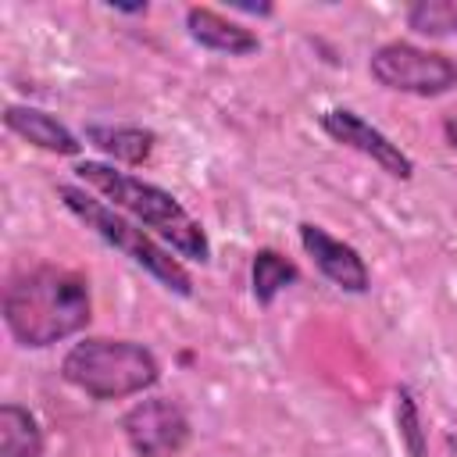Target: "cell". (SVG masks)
<instances>
[{
	"instance_id": "obj_1",
	"label": "cell",
	"mask_w": 457,
	"mask_h": 457,
	"mask_svg": "<svg viewBox=\"0 0 457 457\" xmlns=\"http://www.w3.org/2000/svg\"><path fill=\"white\" fill-rule=\"evenodd\" d=\"M89 318V282L71 268L39 264L11 278L4 293V321L11 336L29 350H43L82 332Z\"/></svg>"
},
{
	"instance_id": "obj_2",
	"label": "cell",
	"mask_w": 457,
	"mask_h": 457,
	"mask_svg": "<svg viewBox=\"0 0 457 457\" xmlns=\"http://www.w3.org/2000/svg\"><path fill=\"white\" fill-rule=\"evenodd\" d=\"M75 175L86 189L111 200V207L125 211L129 218H136L139 225L157 232L164 243H171V250L179 257H189V261H200V264L211 261V239H207L204 225L168 189H161L154 182H143L129 171H118L114 164H100V161L75 164Z\"/></svg>"
},
{
	"instance_id": "obj_3",
	"label": "cell",
	"mask_w": 457,
	"mask_h": 457,
	"mask_svg": "<svg viewBox=\"0 0 457 457\" xmlns=\"http://www.w3.org/2000/svg\"><path fill=\"white\" fill-rule=\"evenodd\" d=\"M61 375L68 386H75L93 400H121L157 386L161 364L143 343L93 336L64 353Z\"/></svg>"
},
{
	"instance_id": "obj_4",
	"label": "cell",
	"mask_w": 457,
	"mask_h": 457,
	"mask_svg": "<svg viewBox=\"0 0 457 457\" xmlns=\"http://www.w3.org/2000/svg\"><path fill=\"white\" fill-rule=\"evenodd\" d=\"M57 196L64 200V207L86 225L93 228L107 246H114L118 253H125L132 264H139L146 275H154L164 289L189 296L193 293V275L182 268L179 257H171V250H164L139 221H129L125 214H118V207L96 200L93 193H86L82 186H57Z\"/></svg>"
},
{
	"instance_id": "obj_5",
	"label": "cell",
	"mask_w": 457,
	"mask_h": 457,
	"mask_svg": "<svg viewBox=\"0 0 457 457\" xmlns=\"http://www.w3.org/2000/svg\"><path fill=\"white\" fill-rule=\"evenodd\" d=\"M368 71L378 86L393 93H411V96H443L457 86V64L446 54L400 43V39L382 43L368 61Z\"/></svg>"
},
{
	"instance_id": "obj_6",
	"label": "cell",
	"mask_w": 457,
	"mask_h": 457,
	"mask_svg": "<svg viewBox=\"0 0 457 457\" xmlns=\"http://www.w3.org/2000/svg\"><path fill=\"white\" fill-rule=\"evenodd\" d=\"M121 432L139 457H175L189 443V418L175 400L154 396L125 411Z\"/></svg>"
},
{
	"instance_id": "obj_7",
	"label": "cell",
	"mask_w": 457,
	"mask_h": 457,
	"mask_svg": "<svg viewBox=\"0 0 457 457\" xmlns=\"http://www.w3.org/2000/svg\"><path fill=\"white\" fill-rule=\"evenodd\" d=\"M321 129L336 139V143H343V146H350V150H357V154H364L371 164H378L386 175H393V179H411L414 175V161L400 150V143H393L386 132H378L371 121H364L357 111H350V107H328L325 114H321Z\"/></svg>"
},
{
	"instance_id": "obj_8",
	"label": "cell",
	"mask_w": 457,
	"mask_h": 457,
	"mask_svg": "<svg viewBox=\"0 0 457 457\" xmlns=\"http://www.w3.org/2000/svg\"><path fill=\"white\" fill-rule=\"evenodd\" d=\"M300 246L307 250V257L314 261V268H318L332 286H339V289H346V293H368V286H371L368 264H364V257H361L350 243L336 239L332 232H325V228L314 225V221H303V225H300Z\"/></svg>"
},
{
	"instance_id": "obj_9",
	"label": "cell",
	"mask_w": 457,
	"mask_h": 457,
	"mask_svg": "<svg viewBox=\"0 0 457 457\" xmlns=\"http://www.w3.org/2000/svg\"><path fill=\"white\" fill-rule=\"evenodd\" d=\"M4 125H7L14 136H21L25 143H32V146H39V150H46V154L75 157V154L82 150L79 136H75L64 121H57L54 114H46V111H39V107L11 104V107L4 111Z\"/></svg>"
},
{
	"instance_id": "obj_10",
	"label": "cell",
	"mask_w": 457,
	"mask_h": 457,
	"mask_svg": "<svg viewBox=\"0 0 457 457\" xmlns=\"http://www.w3.org/2000/svg\"><path fill=\"white\" fill-rule=\"evenodd\" d=\"M186 29H189V39L214 50V54H228V57H246L253 54L261 43L250 29H243L239 21L218 14L214 7H189L186 11Z\"/></svg>"
},
{
	"instance_id": "obj_11",
	"label": "cell",
	"mask_w": 457,
	"mask_h": 457,
	"mask_svg": "<svg viewBox=\"0 0 457 457\" xmlns=\"http://www.w3.org/2000/svg\"><path fill=\"white\" fill-rule=\"evenodd\" d=\"M86 143L107 154L114 164H143L154 154L157 136L139 125H86Z\"/></svg>"
},
{
	"instance_id": "obj_12",
	"label": "cell",
	"mask_w": 457,
	"mask_h": 457,
	"mask_svg": "<svg viewBox=\"0 0 457 457\" xmlns=\"http://www.w3.org/2000/svg\"><path fill=\"white\" fill-rule=\"evenodd\" d=\"M0 457H43V428L21 403L0 407Z\"/></svg>"
},
{
	"instance_id": "obj_13",
	"label": "cell",
	"mask_w": 457,
	"mask_h": 457,
	"mask_svg": "<svg viewBox=\"0 0 457 457\" xmlns=\"http://www.w3.org/2000/svg\"><path fill=\"white\" fill-rule=\"evenodd\" d=\"M296 264L289 261V257H282L278 250H271V246H264V250H257L253 253V264H250V286H253V300L257 303H271L289 282H296Z\"/></svg>"
},
{
	"instance_id": "obj_14",
	"label": "cell",
	"mask_w": 457,
	"mask_h": 457,
	"mask_svg": "<svg viewBox=\"0 0 457 457\" xmlns=\"http://www.w3.org/2000/svg\"><path fill=\"white\" fill-rule=\"evenodd\" d=\"M396 432H400V443H403L407 457H425L428 432L421 425V407H418V400L407 386L396 389Z\"/></svg>"
},
{
	"instance_id": "obj_15",
	"label": "cell",
	"mask_w": 457,
	"mask_h": 457,
	"mask_svg": "<svg viewBox=\"0 0 457 457\" xmlns=\"http://www.w3.org/2000/svg\"><path fill=\"white\" fill-rule=\"evenodd\" d=\"M407 25L421 36H457V0H418Z\"/></svg>"
},
{
	"instance_id": "obj_16",
	"label": "cell",
	"mask_w": 457,
	"mask_h": 457,
	"mask_svg": "<svg viewBox=\"0 0 457 457\" xmlns=\"http://www.w3.org/2000/svg\"><path fill=\"white\" fill-rule=\"evenodd\" d=\"M443 132H446V139H450V146L457 150V121H453V118H450V121L443 125Z\"/></svg>"
}]
</instances>
